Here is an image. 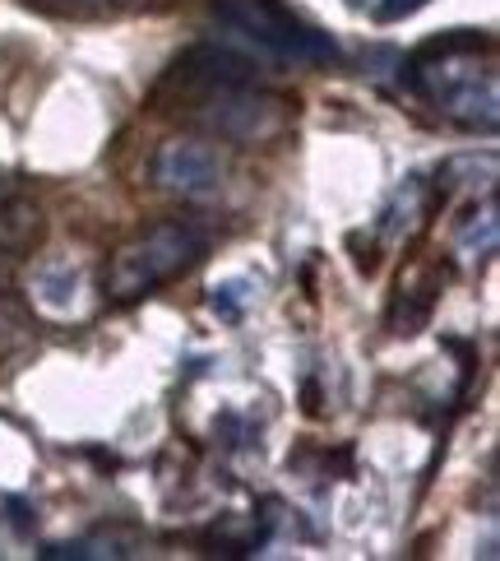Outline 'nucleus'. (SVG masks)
I'll list each match as a JSON object with an SVG mask.
<instances>
[{
  "instance_id": "obj_1",
  "label": "nucleus",
  "mask_w": 500,
  "mask_h": 561,
  "mask_svg": "<svg viewBox=\"0 0 500 561\" xmlns=\"http://www.w3.org/2000/svg\"><path fill=\"white\" fill-rule=\"evenodd\" d=\"M163 98L176 112H186L195 126H205L218 139H232V145L274 139L292 116V103L283 93L259 84L251 56L213 43L190 47L167 70Z\"/></svg>"
},
{
  "instance_id": "obj_2",
  "label": "nucleus",
  "mask_w": 500,
  "mask_h": 561,
  "mask_svg": "<svg viewBox=\"0 0 500 561\" xmlns=\"http://www.w3.org/2000/svg\"><path fill=\"white\" fill-rule=\"evenodd\" d=\"M404 79L417 98L464 130L491 135L500 122V75L491 61V37L450 33L440 43H427L404 66Z\"/></svg>"
},
{
  "instance_id": "obj_3",
  "label": "nucleus",
  "mask_w": 500,
  "mask_h": 561,
  "mask_svg": "<svg viewBox=\"0 0 500 561\" xmlns=\"http://www.w3.org/2000/svg\"><path fill=\"white\" fill-rule=\"evenodd\" d=\"M199 255H205V232L195 224H186V218L153 224L112 251L107 274H103V293L112 302H139V297L158 293L163 284H172V278H182Z\"/></svg>"
},
{
  "instance_id": "obj_4",
  "label": "nucleus",
  "mask_w": 500,
  "mask_h": 561,
  "mask_svg": "<svg viewBox=\"0 0 500 561\" xmlns=\"http://www.w3.org/2000/svg\"><path fill=\"white\" fill-rule=\"evenodd\" d=\"M213 5L236 37H246L251 47H259L265 56H278V61L325 66L338 56V47L325 33H315L302 19H292L278 0H213Z\"/></svg>"
},
{
  "instance_id": "obj_5",
  "label": "nucleus",
  "mask_w": 500,
  "mask_h": 561,
  "mask_svg": "<svg viewBox=\"0 0 500 561\" xmlns=\"http://www.w3.org/2000/svg\"><path fill=\"white\" fill-rule=\"evenodd\" d=\"M232 158L213 139H167L153 158V182L167 195H182L190 205H209L228 191Z\"/></svg>"
},
{
  "instance_id": "obj_6",
  "label": "nucleus",
  "mask_w": 500,
  "mask_h": 561,
  "mask_svg": "<svg viewBox=\"0 0 500 561\" xmlns=\"http://www.w3.org/2000/svg\"><path fill=\"white\" fill-rule=\"evenodd\" d=\"M28 297L51 320H79L93 302V288L79 260H37L28 274Z\"/></svg>"
},
{
  "instance_id": "obj_7",
  "label": "nucleus",
  "mask_w": 500,
  "mask_h": 561,
  "mask_svg": "<svg viewBox=\"0 0 500 561\" xmlns=\"http://www.w3.org/2000/svg\"><path fill=\"white\" fill-rule=\"evenodd\" d=\"M37 237H43V214L10 176H0V251H28Z\"/></svg>"
},
{
  "instance_id": "obj_8",
  "label": "nucleus",
  "mask_w": 500,
  "mask_h": 561,
  "mask_svg": "<svg viewBox=\"0 0 500 561\" xmlns=\"http://www.w3.org/2000/svg\"><path fill=\"white\" fill-rule=\"evenodd\" d=\"M496 242H500V224H496V199L487 195L482 214H468V218H464V228H458L454 247H458V255H464V260H487V255L496 251Z\"/></svg>"
},
{
  "instance_id": "obj_9",
  "label": "nucleus",
  "mask_w": 500,
  "mask_h": 561,
  "mask_svg": "<svg viewBox=\"0 0 500 561\" xmlns=\"http://www.w3.org/2000/svg\"><path fill=\"white\" fill-rule=\"evenodd\" d=\"M427 5H431V0H380L375 19H380V24H398V19H408L417 10H427Z\"/></svg>"
}]
</instances>
